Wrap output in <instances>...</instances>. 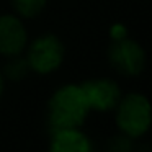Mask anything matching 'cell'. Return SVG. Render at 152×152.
<instances>
[{
    "label": "cell",
    "instance_id": "11",
    "mask_svg": "<svg viewBox=\"0 0 152 152\" xmlns=\"http://www.w3.org/2000/svg\"><path fill=\"white\" fill-rule=\"evenodd\" d=\"M129 36V30L124 23L121 21H115L111 23V26L108 28V38L110 41H118V39H124Z\"/></svg>",
    "mask_w": 152,
    "mask_h": 152
},
{
    "label": "cell",
    "instance_id": "4",
    "mask_svg": "<svg viewBox=\"0 0 152 152\" xmlns=\"http://www.w3.org/2000/svg\"><path fill=\"white\" fill-rule=\"evenodd\" d=\"M108 64L118 75L126 79H136L142 75L147 67V51L139 41L124 38L110 41L106 49Z\"/></svg>",
    "mask_w": 152,
    "mask_h": 152
},
{
    "label": "cell",
    "instance_id": "8",
    "mask_svg": "<svg viewBox=\"0 0 152 152\" xmlns=\"http://www.w3.org/2000/svg\"><path fill=\"white\" fill-rule=\"evenodd\" d=\"M0 69L4 72V77H5L7 82H23V80L31 74L25 54L7 57L4 67H0Z\"/></svg>",
    "mask_w": 152,
    "mask_h": 152
},
{
    "label": "cell",
    "instance_id": "12",
    "mask_svg": "<svg viewBox=\"0 0 152 152\" xmlns=\"http://www.w3.org/2000/svg\"><path fill=\"white\" fill-rule=\"evenodd\" d=\"M5 88H7V80H5V77H4V72H2V69H0V98L4 96V93H5Z\"/></svg>",
    "mask_w": 152,
    "mask_h": 152
},
{
    "label": "cell",
    "instance_id": "7",
    "mask_svg": "<svg viewBox=\"0 0 152 152\" xmlns=\"http://www.w3.org/2000/svg\"><path fill=\"white\" fill-rule=\"evenodd\" d=\"M48 152H95V142L82 128L57 129L49 132Z\"/></svg>",
    "mask_w": 152,
    "mask_h": 152
},
{
    "label": "cell",
    "instance_id": "5",
    "mask_svg": "<svg viewBox=\"0 0 152 152\" xmlns=\"http://www.w3.org/2000/svg\"><path fill=\"white\" fill-rule=\"evenodd\" d=\"M85 98L92 113H113L118 102L123 96V88L119 82L111 77H92L83 80L82 83Z\"/></svg>",
    "mask_w": 152,
    "mask_h": 152
},
{
    "label": "cell",
    "instance_id": "9",
    "mask_svg": "<svg viewBox=\"0 0 152 152\" xmlns=\"http://www.w3.org/2000/svg\"><path fill=\"white\" fill-rule=\"evenodd\" d=\"M13 13L23 20H34L46 10L49 0H10Z\"/></svg>",
    "mask_w": 152,
    "mask_h": 152
},
{
    "label": "cell",
    "instance_id": "2",
    "mask_svg": "<svg viewBox=\"0 0 152 152\" xmlns=\"http://www.w3.org/2000/svg\"><path fill=\"white\" fill-rule=\"evenodd\" d=\"M113 115L116 131L139 141L152 129V100L137 90L123 93Z\"/></svg>",
    "mask_w": 152,
    "mask_h": 152
},
{
    "label": "cell",
    "instance_id": "1",
    "mask_svg": "<svg viewBox=\"0 0 152 152\" xmlns=\"http://www.w3.org/2000/svg\"><path fill=\"white\" fill-rule=\"evenodd\" d=\"M92 110L85 98L80 83L59 85L46 103V126L48 131L67 128H83Z\"/></svg>",
    "mask_w": 152,
    "mask_h": 152
},
{
    "label": "cell",
    "instance_id": "13",
    "mask_svg": "<svg viewBox=\"0 0 152 152\" xmlns=\"http://www.w3.org/2000/svg\"><path fill=\"white\" fill-rule=\"evenodd\" d=\"M136 152H152V144H142V145H136Z\"/></svg>",
    "mask_w": 152,
    "mask_h": 152
},
{
    "label": "cell",
    "instance_id": "3",
    "mask_svg": "<svg viewBox=\"0 0 152 152\" xmlns=\"http://www.w3.org/2000/svg\"><path fill=\"white\" fill-rule=\"evenodd\" d=\"M31 74L46 77L57 72L66 61V44L57 34L44 33L28 41L25 49Z\"/></svg>",
    "mask_w": 152,
    "mask_h": 152
},
{
    "label": "cell",
    "instance_id": "10",
    "mask_svg": "<svg viewBox=\"0 0 152 152\" xmlns=\"http://www.w3.org/2000/svg\"><path fill=\"white\" fill-rule=\"evenodd\" d=\"M103 152H136V141L123 132L116 131L105 142Z\"/></svg>",
    "mask_w": 152,
    "mask_h": 152
},
{
    "label": "cell",
    "instance_id": "6",
    "mask_svg": "<svg viewBox=\"0 0 152 152\" xmlns=\"http://www.w3.org/2000/svg\"><path fill=\"white\" fill-rule=\"evenodd\" d=\"M30 41L25 20L17 13H0V56L7 59L23 54Z\"/></svg>",
    "mask_w": 152,
    "mask_h": 152
}]
</instances>
